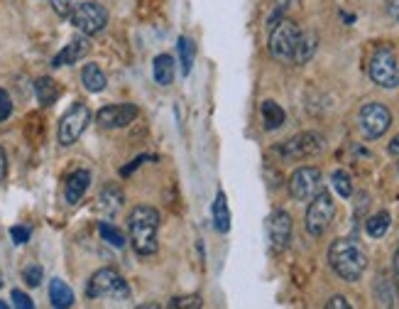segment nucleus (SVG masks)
I'll use <instances>...</instances> for the list:
<instances>
[{
	"mask_svg": "<svg viewBox=\"0 0 399 309\" xmlns=\"http://www.w3.org/2000/svg\"><path fill=\"white\" fill-rule=\"evenodd\" d=\"M128 228L130 243H133L137 255L150 258V255L157 253V248H159V243H157V234H159V214H157V209H152L147 204H137L130 212Z\"/></svg>",
	"mask_w": 399,
	"mask_h": 309,
	"instance_id": "nucleus-1",
	"label": "nucleus"
},
{
	"mask_svg": "<svg viewBox=\"0 0 399 309\" xmlns=\"http://www.w3.org/2000/svg\"><path fill=\"white\" fill-rule=\"evenodd\" d=\"M329 265L345 282H356L367 270V253L358 241L338 238L329 248Z\"/></svg>",
	"mask_w": 399,
	"mask_h": 309,
	"instance_id": "nucleus-2",
	"label": "nucleus"
},
{
	"mask_svg": "<svg viewBox=\"0 0 399 309\" xmlns=\"http://www.w3.org/2000/svg\"><path fill=\"white\" fill-rule=\"evenodd\" d=\"M86 294L91 299H115V302H128L133 297L125 277L113 268H103V270L93 272L88 280Z\"/></svg>",
	"mask_w": 399,
	"mask_h": 309,
	"instance_id": "nucleus-3",
	"label": "nucleus"
},
{
	"mask_svg": "<svg viewBox=\"0 0 399 309\" xmlns=\"http://www.w3.org/2000/svg\"><path fill=\"white\" fill-rule=\"evenodd\" d=\"M299 35H302V28H299L297 22L282 17L275 28L270 30V55L277 62H282V64H291Z\"/></svg>",
	"mask_w": 399,
	"mask_h": 309,
	"instance_id": "nucleus-4",
	"label": "nucleus"
},
{
	"mask_svg": "<svg viewBox=\"0 0 399 309\" xmlns=\"http://www.w3.org/2000/svg\"><path fill=\"white\" fill-rule=\"evenodd\" d=\"M335 218V204H333V196L329 191H318L311 201H309V209H306V216H304V226L306 231L318 238V236H324L326 231L331 228Z\"/></svg>",
	"mask_w": 399,
	"mask_h": 309,
	"instance_id": "nucleus-5",
	"label": "nucleus"
},
{
	"mask_svg": "<svg viewBox=\"0 0 399 309\" xmlns=\"http://www.w3.org/2000/svg\"><path fill=\"white\" fill-rule=\"evenodd\" d=\"M370 79L378 84L380 88H397L399 86V59L394 55L392 47L375 49V55L370 59Z\"/></svg>",
	"mask_w": 399,
	"mask_h": 309,
	"instance_id": "nucleus-6",
	"label": "nucleus"
},
{
	"mask_svg": "<svg viewBox=\"0 0 399 309\" xmlns=\"http://www.w3.org/2000/svg\"><path fill=\"white\" fill-rule=\"evenodd\" d=\"M69 20L76 30H81L84 35H98L103 32V28L108 25V10L101 6V3H93V0H84L79 6L71 8Z\"/></svg>",
	"mask_w": 399,
	"mask_h": 309,
	"instance_id": "nucleus-7",
	"label": "nucleus"
},
{
	"mask_svg": "<svg viewBox=\"0 0 399 309\" xmlns=\"http://www.w3.org/2000/svg\"><path fill=\"white\" fill-rule=\"evenodd\" d=\"M326 147V138L321 133H299V135L289 138L286 142H282L277 150L284 160H306V158H313L318 152H324Z\"/></svg>",
	"mask_w": 399,
	"mask_h": 309,
	"instance_id": "nucleus-8",
	"label": "nucleus"
},
{
	"mask_svg": "<svg viewBox=\"0 0 399 309\" xmlns=\"http://www.w3.org/2000/svg\"><path fill=\"white\" fill-rule=\"evenodd\" d=\"M91 123V111L84 103H74L69 111L64 113V118L59 120V145L71 147L79 138L84 135V131Z\"/></svg>",
	"mask_w": 399,
	"mask_h": 309,
	"instance_id": "nucleus-9",
	"label": "nucleus"
},
{
	"mask_svg": "<svg viewBox=\"0 0 399 309\" xmlns=\"http://www.w3.org/2000/svg\"><path fill=\"white\" fill-rule=\"evenodd\" d=\"M392 125V113L385 103H365L360 109V131L367 140H378Z\"/></svg>",
	"mask_w": 399,
	"mask_h": 309,
	"instance_id": "nucleus-10",
	"label": "nucleus"
},
{
	"mask_svg": "<svg viewBox=\"0 0 399 309\" xmlns=\"http://www.w3.org/2000/svg\"><path fill=\"white\" fill-rule=\"evenodd\" d=\"M289 191L297 201H311L318 191H324V174L316 167H299L289 177Z\"/></svg>",
	"mask_w": 399,
	"mask_h": 309,
	"instance_id": "nucleus-11",
	"label": "nucleus"
},
{
	"mask_svg": "<svg viewBox=\"0 0 399 309\" xmlns=\"http://www.w3.org/2000/svg\"><path fill=\"white\" fill-rule=\"evenodd\" d=\"M137 115H140V109L135 103H113V106H103L96 113V120L106 131H118L133 123Z\"/></svg>",
	"mask_w": 399,
	"mask_h": 309,
	"instance_id": "nucleus-12",
	"label": "nucleus"
},
{
	"mask_svg": "<svg viewBox=\"0 0 399 309\" xmlns=\"http://www.w3.org/2000/svg\"><path fill=\"white\" fill-rule=\"evenodd\" d=\"M267 234H270V243L272 250L282 253V250L289 248V241H291V216L286 212H275L267 221Z\"/></svg>",
	"mask_w": 399,
	"mask_h": 309,
	"instance_id": "nucleus-13",
	"label": "nucleus"
},
{
	"mask_svg": "<svg viewBox=\"0 0 399 309\" xmlns=\"http://www.w3.org/2000/svg\"><path fill=\"white\" fill-rule=\"evenodd\" d=\"M88 52H91V42H88L86 37H74L64 49H61L59 55L52 59V66H55V69H61V66L76 64V62H81Z\"/></svg>",
	"mask_w": 399,
	"mask_h": 309,
	"instance_id": "nucleus-14",
	"label": "nucleus"
},
{
	"mask_svg": "<svg viewBox=\"0 0 399 309\" xmlns=\"http://www.w3.org/2000/svg\"><path fill=\"white\" fill-rule=\"evenodd\" d=\"M88 185H91V172H88V169H76V172H71L64 185L66 204H79L81 196L86 194Z\"/></svg>",
	"mask_w": 399,
	"mask_h": 309,
	"instance_id": "nucleus-15",
	"label": "nucleus"
},
{
	"mask_svg": "<svg viewBox=\"0 0 399 309\" xmlns=\"http://www.w3.org/2000/svg\"><path fill=\"white\" fill-rule=\"evenodd\" d=\"M316 47H318V35L313 32V30H302L299 42H297V49H294V59H291V64H297V66L306 64V62L316 55Z\"/></svg>",
	"mask_w": 399,
	"mask_h": 309,
	"instance_id": "nucleus-16",
	"label": "nucleus"
},
{
	"mask_svg": "<svg viewBox=\"0 0 399 309\" xmlns=\"http://www.w3.org/2000/svg\"><path fill=\"white\" fill-rule=\"evenodd\" d=\"M49 302L57 309H66L74 304V292H71L69 285H66L64 280H59V277H55V280L49 282Z\"/></svg>",
	"mask_w": 399,
	"mask_h": 309,
	"instance_id": "nucleus-17",
	"label": "nucleus"
},
{
	"mask_svg": "<svg viewBox=\"0 0 399 309\" xmlns=\"http://www.w3.org/2000/svg\"><path fill=\"white\" fill-rule=\"evenodd\" d=\"M120 206H123V191L115 185H108L101 191V196H98V209H101L106 216H115V214L120 212Z\"/></svg>",
	"mask_w": 399,
	"mask_h": 309,
	"instance_id": "nucleus-18",
	"label": "nucleus"
},
{
	"mask_svg": "<svg viewBox=\"0 0 399 309\" xmlns=\"http://www.w3.org/2000/svg\"><path fill=\"white\" fill-rule=\"evenodd\" d=\"M59 93H61L59 84H57L55 79H49V76H42V79L35 82V96H37L39 106H52V103H57Z\"/></svg>",
	"mask_w": 399,
	"mask_h": 309,
	"instance_id": "nucleus-19",
	"label": "nucleus"
},
{
	"mask_svg": "<svg viewBox=\"0 0 399 309\" xmlns=\"http://www.w3.org/2000/svg\"><path fill=\"white\" fill-rule=\"evenodd\" d=\"M81 82L84 86H86V91L91 93H101L103 88H106V84H108V79H106V74H103V69L98 64H86L81 71Z\"/></svg>",
	"mask_w": 399,
	"mask_h": 309,
	"instance_id": "nucleus-20",
	"label": "nucleus"
},
{
	"mask_svg": "<svg viewBox=\"0 0 399 309\" xmlns=\"http://www.w3.org/2000/svg\"><path fill=\"white\" fill-rule=\"evenodd\" d=\"M152 74H155V82L169 86L174 82V59L169 55H157L152 62Z\"/></svg>",
	"mask_w": 399,
	"mask_h": 309,
	"instance_id": "nucleus-21",
	"label": "nucleus"
},
{
	"mask_svg": "<svg viewBox=\"0 0 399 309\" xmlns=\"http://www.w3.org/2000/svg\"><path fill=\"white\" fill-rule=\"evenodd\" d=\"M211 214H213V223H216L218 231H221V234H228V231H231V209H228V199L223 191L216 194V201H213Z\"/></svg>",
	"mask_w": 399,
	"mask_h": 309,
	"instance_id": "nucleus-22",
	"label": "nucleus"
},
{
	"mask_svg": "<svg viewBox=\"0 0 399 309\" xmlns=\"http://www.w3.org/2000/svg\"><path fill=\"white\" fill-rule=\"evenodd\" d=\"M284 111H282V106L277 101H264L262 103V120H264V128L267 131H277V128H282L284 125Z\"/></svg>",
	"mask_w": 399,
	"mask_h": 309,
	"instance_id": "nucleus-23",
	"label": "nucleus"
},
{
	"mask_svg": "<svg viewBox=\"0 0 399 309\" xmlns=\"http://www.w3.org/2000/svg\"><path fill=\"white\" fill-rule=\"evenodd\" d=\"M389 223H392V216H389L387 212L375 214V216H370V218L365 221L367 236H372V238H382V236L389 231Z\"/></svg>",
	"mask_w": 399,
	"mask_h": 309,
	"instance_id": "nucleus-24",
	"label": "nucleus"
},
{
	"mask_svg": "<svg viewBox=\"0 0 399 309\" xmlns=\"http://www.w3.org/2000/svg\"><path fill=\"white\" fill-rule=\"evenodd\" d=\"M179 57H182V71L189 74L194 69V57H196V49L194 42L189 37H179Z\"/></svg>",
	"mask_w": 399,
	"mask_h": 309,
	"instance_id": "nucleus-25",
	"label": "nucleus"
},
{
	"mask_svg": "<svg viewBox=\"0 0 399 309\" xmlns=\"http://www.w3.org/2000/svg\"><path fill=\"white\" fill-rule=\"evenodd\" d=\"M331 182H333V189L338 191V196H343V199H351L353 196V179L348 172H343V169H335L333 177H331Z\"/></svg>",
	"mask_w": 399,
	"mask_h": 309,
	"instance_id": "nucleus-26",
	"label": "nucleus"
},
{
	"mask_svg": "<svg viewBox=\"0 0 399 309\" xmlns=\"http://www.w3.org/2000/svg\"><path fill=\"white\" fill-rule=\"evenodd\" d=\"M98 231H101L103 241H106V243H110L113 248H123V245H125V236L120 234L113 223H101V226H98Z\"/></svg>",
	"mask_w": 399,
	"mask_h": 309,
	"instance_id": "nucleus-27",
	"label": "nucleus"
},
{
	"mask_svg": "<svg viewBox=\"0 0 399 309\" xmlns=\"http://www.w3.org/2000/svg\"><path fill=\"white\" fill-rule=\"evenodd\" d=\"M201 297L199 294H189V297H174L172 302H169V307L172 309H199L201 307Z\"/></svg>",
	"mask_w": 399,
	"mask_h": 309,
	"instance_id": "nucleus-28",
	"label": "nucleus"
},
{
	"mask_svg": "<svg viewBox=\"0 0 399 309\" xmlns=\"http://www.w3.org/2000/svg\"><path fill=\"white\" fill-rule=\"evenodd\" d=\"M42 275H44V272H42V268H39V265H28L25 270H22V280L28 282L30 288H37L39 282H42Z\"/></svg>",
	"mask_w": 399,
	"mask_h": 309,
	"instance_id": "nucleus-29",
	"label": "nucleus"
},
{
	"mask_svg": "<svg viewBox=\"0 0 399 309\" xmlns=\"http://www.w3.org/2000/svg\"><path fill=\"white\" fill-rule=\"evenodd\" d=\"M12 115V98L6 88H0V123Z\"/></svg>",
	"mask_w": 399,
	"mask_h": 309,
	"instance_id": "nucleus-30",
	"label": "nucleus"
},
{
	"mask_svg": "<svg viewBox=\"0 0 399 309\" xmlns=\"http://www.w3.org/2000/svg\"><path fill=\"white\" fill-rule=\"evenodd\" d=\"M10 297H12V304H15V307H20V309H32L35 307V302L28 297V294L22 292V290H12Z\"/></svg>",
	"mask_w": 399,
	"mask_h": 309,
	"instance_id": "nucleus-31",
	"label": "nucleus"
},
{
	"mask_svg": "<svg viewBox=\"0 0 399 309\" xmlns=\"http://www.w3.org/2000/svg\"><path fill=\"white\" fill-rule=\"evenodd\" d=\"M49 3H52V10H55L59 17H69L71 8H74V6H71L74 0H49Z\"/></svg>",
	"mask_w": 399,
	"mask_h": 309,
	"instance_id": "nucleus-32",
	"label": "nucleus"
},
{
	"mask_svg": "<svg viewBox=\"0 0 399 309\" xmlns=\"http://www.w3.org/2000/svg\"><path fill=\"white\" fill-rule=\"evenodd\" d=\"M10 236H12V241H15L17 245H22V243H28L32 234H30L28 226H15V228H10Z\"/></svg>",
	"mask_w": 399,
	"mask_h": 309,
	"instance_id": "nucleus-33",
	"label": "nucleus"
},
{
	"mask_svg": "<svg viewBox=\"0 0 399 309\" xmlns=\"http://www.w3.org/2000/svg\"><path fill=\"white\" fill-rule=\"evenodd\" d=\"M326 307L329 309H351V302L345 297H340V294H335V297H331L329 302H326Z\"/></svg>",
	"mask_w": 399,
	"mask_h": 309,
	"instance_id": "nucleus-34",
	"label": "nucleus"
},
{
	"mask_svg": "<svg viewBox=\"0 0 399 309\" xmlns=\"http://www.w3.org/2000/svg\"><path fill=\"white\" fill-rule=\"evenodd\" d=\"M385 8H387V15L399 20V0H385Z\"/></svg>",
	"mask_w": 399,
	"mask_h": 309,
	"instance_id": "nucleus-35",
	"label": "nucleus"
},
{
	"mask_svg": "<svg viewBox=\"0 0 399 309\" xmlns=\"http://www.w3.org/2000/svg\"><path fill=\"white\" fill-rule=\"evenodd\" d=\"M8 174V158H6V150H3V145H0V182L6 179Z\"/></svg>",
	"mask_w": 399,
	"mask_h": 309,
	"instance_id": "nucleus-36",
	"label": "nucleus"
},
{
	"mask_svg": "<svg viewBox=\"0 0 399 309\" xmlns=\"http://www.w3.org/2000/svg\"><path fill=\"white\" fill-rule=\"evenodd\" d=\"M297 3H299V0H275V8H280L282 12H286L289 8L297 6Z\"/></svg>",
	"mask_w": 399,
	"mask_h": 309,
	"instance_id": "nucleus-37",
	"label": "nucleus"
},
{
	"mask_svg": "<svg viewBox=\"0 0 399 309\" xmlns=\"http://www.w3.org/2000/svg\"><path fill=\"white\" fill-rule=\"evenodd\" d=\"M387 152H389V155H394V158H399V135H397V138H394V140H392V142H389Z\"/></svg>",
	"mask_w": 399,
	"mask_h": 309,
	"instance_id": "nucleus-38",
	"label": "nucleus"
},
{
	"mask_svg": "<svg viewBox=\"0 0 399 309\" xmlns=\"http://www.w3.org/2000/svg\"><path fill=\"white\" fill-rule=\"evenodd\" d=\"M392 268H394V275L399 277V243H397V250H394V261H392Z\"/></svg>",
	"mask_w": 399,
	"mask_h": 309,
	"instance_id": "nucleus-39",
	"label": "nucleus"
},
{
	"mask_svg": "<svg viewBox=\"0 0 399 309\" xmlns=\"http://www.w3.org/2000/svg\"><path fill=\"white\" fill-rule=\"evenodd\" d=\"M394 304L399 307V277H397V282H394Z\"/></svg>",
	"mask_w": 399,
	"mask_h": 309,
	"instance_id": "nucleus-40",
	"label": "nucleus"
},
{
	"mask_svg": "<svg viewBox=\"0 0 399 309\" xmlns=\"http://www.w3.org/2000/svg\"><path fill=\"white\" fill-rule=\"evenodd\" d=\"M6 307H8V304H6V302H3V299H0V309H6Z\"/></svg>",
	"mask_w": 399,
	"mask_h": 309,
	"instance_id": "nucleus-41",
	"label": "nucleus"
},
{
	"mask_svg": "<svg viewBox=\"0 0 399 309\" xmlns=\"http://www.w3.org/2000/svg\"><path fill=\"white\" fill-rule=\"evenodd\" d=\"M397 169H399V165H397Z\"/></svg>",
	"mask_w": 399,
	"mask_h": 309,
	"instance_id": "nucleus-42",
	"label": "nucleus"
}]
</instances>
